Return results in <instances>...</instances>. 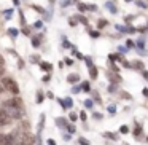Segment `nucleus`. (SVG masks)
Here are the masks:
<instances>
[{"instance_id": "20", "label": "nucleus", "mask_w": 148, "mask_h": 145, "mask_svg": "<svg viewBox=\"0 0 148 145\" xmlns=\"http://www.w3.org/2000/svg\"><path fill=\"white\" fill-rule=\"evenodd\" d=\"M77 19L80 21V23H83V24H86V23H88V19H86V18H83V16H77Z\"/></svg>"}, {"instance_id": "7", "label": "nucleus", "mask_w": 148, "mask_h": 145, "mask_svg": "<svg viewBox=\"0 0 148 145\" xmlns=\"http://www.w3.org/2000/svg\"><path fill=\"white\" fill-rule=\"evenodd\" d=\"M105 7H107V10H108V11H112V13H116V8H115V5H113L112 2H107Z\"/></svg>"}, {"instance_id": "27", "label": "nucleus", "mask_w": 148, "mask_h": 145, "mask_svg": "<svg viewBox=\"0 0 148 145\" xmlns=\"http://www.w3.org/2000/svg\"><path fill=\"white\" fill-rule=\"evenodd\" d=\"M108 112H110V113H112V115H113V113H115V112H116V109H115V105H110V107H108Z\"/></svg>"}, {"instance_id": "17", "label": "nucleus", "mask_w": 148, "mask_h": 145, "mask_svg": "<svg viewBox=\"0 0 148 145\" xmlns=\"http://www.w3.org/2000/svg\"><path fill=\"white\" fill-rule=\"evenodd\" d=\"M8 34H10L11 37H16L18 35V30L16 29H8Z\"/></svg>"}, {"instance_id": "14", "label": "nucleus", "mask_w": 148, "mask_h": 145, "mask_svg": "<svg viewBox=\"0 0 148 145\" xmlns=\"http://www.w3.org/2000/svg\"><path fill=\"white\" fill-rule=\"evenodd\" d=\"M34 10H35V11H38V13H45V10H43V8L42 7H38V5H34Z\"/></svg>"}, {"instance_id": "15", "label": "nucleus", "mask_w": 148, "mask_h": 145, "mask_svg": "<svg viewBox=\"0 0 148 145\" xmlns=\"http://www.w3.org/2000/svg\"><path fill=\"white\" fill-rule=\"evenodd\" d=\"M78 10H80V11H86V10H88V5L80 3V5H78Z\"/></svg>"}, {"instance_id": "19", "label": "nucleus", "mask_w": 148, "mask_h": 145, "mask_svg": "<svg viewBox=\"0 0 148 145\" xmlns=\"http://www.w3.org/2000/svg\"><path fill=\"white\" fill-rule=\"evenodd\" d=\"M89 34H91V37H92V38H96V37H99V35H100V34L97 32V30H91Z\"/></svg>"}, {"instance_id": "34", "label": "nucleus", "mask_w": 148, "mask_h": 145, "mask_svg": "<svg viewBox=\"0 0 148 145\" xmlns=\"http://www.w3.org/2000/svg\"><path fill=\"white\" fill-rule=\"evenodd\" d=\"M126 45H127L129 48H132V46H134V42H131V40H127V43H126Z\"/></svg>"}, {"instance_id": "38", "label": "nucleus", "mask_w": 148, "mask_h": 145, "mask_svg": "<svg viewBox=\"0 0 148 145\" xmlns=\"http://www.w3.org/2000/svg\"><path fill=\"white\" fill-rule=\"evenodd\" d=\"M3 62H5V61H3V58L0 56V67H3Z\"/></svg>"}, {"instance_id": "32", "label": "nucleus", "mask_w": 148, "mask_h": 145, "mask_svg": "<svg viewBox=\"0 0 148 145\" xmlns=\"http://www.w3.org/2000/svg\"><path fill=\"white\" fill-rule=\"evenodd\" d=\"M77 118H78V116L75 115V113H70V120H72V121H77Z\"/></svg>"}, {"instance_id": "22", "label": "nucleus", "mask_w": 148, "mask_h": 145, "mask_svg": "<svg viewBox=\"0 0 148 145\" xmlns=\"http://www.w3.org/2000/svg\"><path fill=\"white\" fill-rule=\"evenodd\" d=\"M78 142H80V145H89V142H88L86 139H83V137H81V139H80V140H78Z\"/></svg>"}, {"instance_id": "28", "label": "nucleus", "mask_w": 148, "mask_h": 145, "mask_svg": "<svg viewBox=\"0 0 148 145\" xmlns=\"http://www.w3.org/2000/svg\"><path fill=\"white\" fill-rule=\"evenodd\" d=\"M11 14H13V11H11V10L5 11V18H11Z\"/></svg>"}, {"instance_id": "12", "label": "nucleus", "mask_w": 148, "mask_h": 145, "mask_svg": "<svg viewBox=\"0 0 148 145\" xmlns=\"http://www.w3.org/2000/svg\"><path fill=\"white\" fill-rule=\"evenodd\" d=\"M140 134H142V128H140V124H137L134 129V135H140Z\"/></svg>"}, {"instance_id": "4", "label": "nucleus", "mask_w": 148, "mask_h": 145, "mask_svg": "<svg viewBox=\"0 0 148 145\" xmlns=\"http://www.w3.org/2000/svg\"><path fill=\"white\" fill-rule=\"evenodd\" d=\"M10 121H11V120L8 118L7 115H5V112H3V110H0V124H2V126H5V124H8Z\"/></svg>"}, {"instance_id": "25", "label": "nucleus", "mask_w": 148, "mask_h": 145, "mask_svg": "<svg viewBox=\"0 0 148 145\" xmlns=\"http://www.w3.org/2000/svg\"><path fill=\"white\" fill-rule=\"evenodd\" d=\"M134 67L142 69V70H143V64H142V62H134Z\"/></svg>"}, {"instance_id": "26", "label": "nucleus", "mask_w": 148, "mask_h": 145, "mask_svg": "<svg viewBox=\"0 0 148 145\" xmlns=\"http://www.w3.org/2000/svg\"><path fill=\"white\" fill-rule=\"evenodd\" d=\"M84 105H86L88 109H91V107H92V100H84Z\"/></svg>"}, {"instance_id": "2", "label": "nucleus", "mask_w": 148, "mask_h": 145, "mask_svg": "<svg viewBox=\"0 0 148 145\" xmlns=\"http://www.w3.org/2000/svg\"><path fill=\"white\" fill-rule=\"evenodd\" d=\"M5 115L8 116L10 120H19L21 116L24 115V112L21 109H16V107H3Z\"/></svg>"}, {"instance_id": "37", "label": "nucleus", "mask_w": 148, "mask_h": 145, "mask_svg": "<svg viewBox=\"0 0 148 145\" xmlns=\"http://www.w3.org/2000/svg\"><path fill=\"white\" fill-rule=\"evenodd\" d=\"M137 5H138V7H142V8H145V7H147V5L143 3V2H137Z\"/></svg>"}, {"instance_id": "23", "label": "nucleus", "mask_w": 148, "mask_h": 145, "mask_svg": "<svg viewBox=\"0 0 148 145\" xmlns=\"http://www.w3.org/2000/svg\"><path fill=\"white\" fill-rule=\"evenodd\" d=\"M65 128L69 129V132H75V126H73V124H67Z\"/></svg>"}, {"instance_id": "5", "label": "nucleus", "mask_w": 148, "mask_h": 145, "mask_svg": "<svg viewBox=\"0 0 148 145\" xmlns=\"http://www.w3.org/2000/svg\"><path fill=\"white\" fill-rule=\"evenodd\" d=\"M56 124H58L59 128H65L69 123H67V120H65V118H58V120H56Z\"/></svg>"}, {"instance_id": "9", "label": "nucleus", "mask_w": 148, "mask_h": 145, "mask_svg": "<svg viewBox=\"0 0 148 145\" xmlns=\"http://www.w3.org/2000/svg\"><path fill=\"white\" fill-rule=\"evenodd\" d=\"M40 67H42L43 70H48V72L53 69V67H51V64H46V62H42V64H40Z\"/></svg>"}, {"instance_id": "24", "label": "nucleus", "mask_w": 148, "mask_h": 145, "mask_svg": "<svg viewBox=\"0 0 148 145\" xmlns=\"http://www.w3.org/2000/svg\"><path fill=\"white\" fill-rule=\"evenodd\" d=\"M127 131H129V129H127V126H121V129H119V132H121V134H126Z\"/></svg>"}, {"instance_id": "11", "label": "nucleus", "mask_w": 148, "mask_h": 145, "mask_svg": "<svg viewBox=\"0 0 148 145\" xmlns=\"http://www.w3.org/2000/svg\"><path fill=\"white\" fill-rule=\"evenodd\" d=\"M81 89H83V91H91V86H89V83H88V81H84V83H81Z\"/></svg>"}, {"instance_id": "6", "label": "nucleus", "mask_w": 148, "mask_h": 145, "mask_svg": "<svg viewBox=\"0 0 148 145\" xmlns=\"http://www.w3.org/2000/svg\"><path fill=\"white\" fill-rule=\"evenodd\" d=\"M89 75H91V78H97V69L94 67V65L89 67Z\"/></svg>"}, {"instance_id": "30", "label": "nucleus", "mask_w": 148, "mask_h": 145, "mask_svg": "<svg viewBox=\"0 0 148 145\" xmlns=\"http://www.w3.org/2000/svg\"><path fill=\"white\" fill-rule=\"evenodd\" d=\"M38 43H40L38 38H34V40H32V45H34V46H38Z\"/></svg>"}, {"instance_id": "21", "label": "nucleus", "mask_w": 148, "mask_h": 145, "mask_svg": "<svg viewBox=\"0 0 148 145\" xmlns=\"http://www.w3.org/2000/svg\"><path fill=\"white\" fill-rule=\"evenodd\" d=\"M97 26H99V27H105V26H107V21H105V19H100Z\"/></svg>"}, {"instance_id": "41", "label": "nucleus", "mask_w": 148, "mask_h": 145, "mask_svg": "<svg viewBox=\"0 0 148 145\" xmlns=\"http://www.w3.org/2000/svg\"><path fill=\"white\" fill-rule=\"evenodd\" d=\"M0 93H3V86L2 85H0Z\"/></svg>"}, {"instance_id": "3", "label": "nucleus", "mask_w": 148, "mask_h": 145, "mask_svg": "<svg viewBox=\"0 0 148 145\" xmlns=\"http://www.w3.org/2000/svg\"><path fill=\"white\" fill-rule=\"evenodd\" d=\"M3 107H16V109H23V100H21V97H14V99L5 100Z\"/></svg>"}, {"instance_id": "35", "label": "nucleus", "mask_w": 148, "mask_h": 145, "mask_svg": "<svg viewBox=\"0 0 148 145\" xmlns=\"http://www.w3.org/2000/svg\"><path fill=\"white\" fill-rule=\"evenodd\" d=\"M94 118H97V120H100V118H102V115H100V113H94Z\"/></svg>"}, {"instance_id": "42", "label": "nucleus", "mask_w": 148, "mask_h": 145, "mask_svg": "<svg viewBox=\"0 0 148 145\" xmlns=\"http://www.w3.org/2000/svg\"><path fill=\"white\" fill-rule=\"evenodd\" d=\"M127 2H132V0H127Z\"/></svg>"}, {"instance_id": "40", "label": "nucleus", "mask_w": 148, "mask_h": 145, "mask_svg": "<svg viewBox=\"0 0 148 145\" xmlns=\"http://www.w3.org/2000/svg\"><path fill=\"white\" fill-rule=\"evenodd\" d=\"M3 75V67H0V77Z\"/></svg>"}, {"instance_id": "18", "label": "nucleus", "mask_w": 148, "mask_h": 145, "mask_svg": "<svg viewBox=\"0 0 148 145\" xmlns=\"http://www.w3.org/2000/svg\"><path fill=\"white\" fill-rule=\"evenodd\" d=\"M37 102H43V93H42V91H38V97H37Z\"/></svg>"}, {"instance_id": "16", "label": "nucleus", "mask_w": 148, "mask_h": 145, "mask_svg": "<svg viewBox=\"0 0 148 145\" xmlns=\"http://www.w3.org/2000/svg\"><path fill=\"white\" fill-rule=\"evenodd\" d=\"M92 97H94V100H97V102H100V96H99V93H96V91H92Z\"/></svg>"}, {"instance_id": "39", "label": "nucleus", "mask_w": 148, "mask_h": 145, "mask_svg": "<svg viewBox=\"0 0 148 145\" xmlns=\"http://www.w3.org/2000/svg\"><path fill=\"white\" fill-rule=\"evenodd\" d=\"M48 145H54V140H51V139H49V140H48Z\"/></svg>"}, {"instance_id": "36", "label": "nucleus", "mask_w": 148, "mask_h": 145, "mask_svg": "<svg viewBox=\"0 0 148 145\" xmlns=\"http://www.w3.org/2000/svg\"><path fill=\"white\" fill-rule=\"evenodd\" d=\"M24 34H26V35H30V29H29V27H26V29H24Z\"/></svg>"}, {"instance_id": "8", "label": "nucleus", "mask_w": 148, "mask_h": 145, "mask_svg": "<svg viewBox=\"0 0 148 145\" xmlns=\"http://www.w3.org/2000/svg\"><path fill=\"white\" fill-rule=\"evenodd\" d=\"M67 80H69V83H75V81L80 80V77H78V75H69Z\"/></svg>"}, {"instance_id": "29", "label": "nucleus", "mask_w": 148, "mask_h": 145, "mask_svg": "<svg viewBox=\"0 0 148 145\" xmlns=\"http://www.w3.org/2000/svg\"><path fill=\"white\" fill-rule=\"evenodd\" d=\"M3 140H5V134L0 132V145H3Z\"/></svg>"}, {"instance_id": "10", "label": "nucleus", "mask_w": 148, "mask_h": 145, "mask_svg": "<svg viewBox=\"0 0 148 145\" xmlns=\"http://www.w3.org/2000/svg\"><path fill=\"white\" fill-rule=\"evenodd\" d=\"M103 135H105L107 139H113V140H116V139H118L115 134H113V132H103Z\"/></svg>"}, {"instance_id": "13", "label": "nucleus", "mask_w": 148, "mask_h": 145, "mask_svg": "<svg viewBox=\"0 0 148 145\" xmlns=\"http://www.w3.org/2000/svg\"><path fill=\"white\" fill-rule=\"evenodd\" d=\"M121 96H123V99H126V100H131V99H132V97H131V94H129V93H126V91H123V93H121Z\"/></svg>"}, {"instance_id": "33", "label": "nucleus", "mask_w": 148, "mask_h": 145, "mask_svg": "<svg viewBox=\"0 0 148 145\" xmlns=\"http://www.w3.org/2000/svg\"><path fill=\"white\" fill-rule=\"evenodd\" d=\"M88 10H92V11H96V10H97V7H96V5H89V7H88Z\"/></svg>"}, {"instance_id": "31", "label": "nucleus", "mask_w": 148, "mask_h": 145, "mask_svg": "<svg viewBox=\"0 0 148 145\" xmlns=\"http://www.w3.org/2000/svg\"><path fill=\"white\" fill-rule=\"evenodd\" d=\"M80 118L83 120V121H86V113H84V112H81V113H80Z\"/></svg>"}, {"instance_id": "1", "label": "nucleus", "mask_w": 148, "mask_h": 145, "mask_svg": "<svg viewBox=\"0 0 148 145\" xmlns=\"http://www.w3.org/2000/svg\"><path fill=\"white\" fill-rule=\"evenodd\" d=\"M0 85L3 86V91H10V93H13V94H18V93H19V88H18L16 81H14L13 78H8V77L2 78Z\"/></svg>"}]
</instances>
